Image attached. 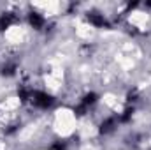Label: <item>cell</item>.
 <instances>
[{"label": "cell", "mask_w": 151, "mask_h": 150, "mask_svg": "<svg viewBox=\"0 0 151 150\" xmlns=\"http://www.w3.org/2000/svg\"><path fill=\"white\" fill-rule=\"evenodd\" d=\"M32 103L39 106V108H49L51 104H53V97L51 95H47V94H44V92H32Z\"/></svg>", "instance_id": "cell-1"}, {"label": "cell", "mask_w": 151, "mask_h": 150, "mask_svg": "<svg viewBox=\"0 0 151 150\" xmlns=\"http://www.w3.org/2000/svg\"><path fill=\"white\" fill-rule=\"evenodd\" d=\"M88 20L95 25V27H106V18L104 14H99V12H88Z\"/></svg>", "instance_id": "cell-2"}, {"label": "cell", "mask_w": 151, "mask_h": 150, "mask_svg": "<svg viewBox=\"0 0 151 150\" xmlns=\"http://www.w3.org/2000/svg\"><path fill=\"white\" fill-rule=\"evenodd\" d=\"M16 21V16L14 14H11V12H5V14H2V18H0V30H5V28H9L12 23Z\"/></svg>", "instance_id": "cell-3"}, {"label": "cell", "mask_w": 151, "mask_h": 150, "mask_svg": "<svg viewBox=\"0 0 151 150\" xmlns=\"http://www.w3.org/2000/svg\"><path fill=\"white\" fill-rule=\"evenodd\" d=\"M28 21H30V25L34 27V28H42L44 27V18L37 14V12H30V16H28Z\"/></svg>", "instance_id": "cell-4"}, {"label": "cell", "mask_w": 151, "mask_h": 150, "mask_svg": "<svg viewBox=\"0 0 151 150\" xmlns=\"http://www.w3.org/2000/svg\"><path fill=\"white\" fill-rule=\"evenodd\" d=\"M114 125H116V118L111 117V118H107V120H104V122H102V125H100V133H102V134L111 133V131L114 129Z\"/></svg>", "instance_id": "cell-5"}, {"label": "cell", "mask_w": 151, "mask_h": 150, "mask_svg": "<svg viewBox=\"0 0 151 150\" xmlns=\"http://www.w3.org/2000/svg\"><path fill=\"white\" fill-rule=\"evenodd\" d=\"M95 101H97V94H93V92H91V94H86V95H84V99H83V104L88 108V106H90V104H93Z\"/></svg>", "instance_id": "cell-6"}, {"label": "cell", "mask_w": 151, "mask_h": 150, "mask_svg": "<svg viewBox=\"0 0 151 150\" xmlns=\"http://www.w3.org/2000/svg\"><path fill=\"white\" fill-rule=\"evenodd\" d=\"M2 73L7 74V76H12L16 73V64H14V62H9L7 66H4V71H2Z\"/></svg>", "instance_id": "cell-7"}, {"label": "cell", "mask_w": 151, "mask_h": 150, "mask_svg": "<svg viewBox=\"0 0 151 150\" xmlns=\"http://www.w3.org/2000/svg\"><path fill=\"white\" fill-rule=\"evenodd\" d=\"M132 113H134V108H127L125 113L121 115V122H128V120H130V117H132Z\"/></svg>", "instance_id": "cell-8"}, {"label": "cell", "mask_w": 151, "mask_h": 150, "mask_svg": "<svg viewBox=\"0 0 151 150\" xmlns=\"http://www.w3.org/2000/svg\"><path fill=\"white\" fill-rule=\"evenodd\" d=\"M135 101H137V90L134 88L128 92V103H135Z\"/></svg>", "instance_id": "cell-9"}, {"label": "cell", "mask_w": 151, "mask_h": 150, "mask_svg": "<svg viewBox=\"0 0 151 150\" xmlns=\"http://www.w3.org/2000/svg\"><path fill=\"white\" fill-rule=\"evenodd\" d=\"M51 150H65V145H63V143H55V145L51 147Z\"/></svg>", "instance_id": "cell-10"}]
</instances>
